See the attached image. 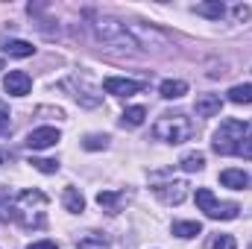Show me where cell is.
Returning <instances> with one entry per match:
<instances>
[{"mask_svg": "<svg viewBox=\"0 0 252 249\" xmlns=\"http://www.w3.org/2000/svg\"><path fill=\"white\" fill-rule=\"evenodd\" d=\"M196 132V126L190 121L188 115H182V112H176V115H161L156 126H153V135L158 138V141H164V144H185L190 135Z\"/></svg>", "mask_w": 252, "mask_h": 249, "instance_id": "cell-1", "label": "cell"}, {"mask_svg": "<svg viewBox=\"0 0 252 249\" xmlns=\"http://www.w3.org/2000/svg\"><path fill=\"white\" fill-rule=\"evenodd\" d=\"M244 138H247V124L229 118V121H223L220 129L214 132L211 147H214V153H220V156H235V153H238V144H241Z\"/></svg>", "mask_w": 252, "mask_h": 249, "instance_id": "cell-2", "label": "cell"}, {"mask_svg": "<svg viewBox=\"0 0 252 249\" xmlns=\"http://www.w3.org/2000/svg\"><path fill=\"white\" fill-rule=\"evenodd\" d=\"M94 32L103 38V41H112V44H129V47H135V41H132V35H129V30H126V24H121L118 18H109V15H94Z\"/></svg>", "mask_w": 252, "mask_h": 249, "instance_id": "cell-3", "label": "cell"}, {"mask_svg": "<svg viewBox=\"0 0 252 249\" xmlns=\"http://www.w3.org/2000/svg\"><path fill=\"white\" fill-rule=\"evenodd\" d=\"M196 205H199L211 220H235L238 211H241L235 202H217L208 187H199V190H196Z\"/></svg>", "mask_w": 252, "mask_h": 249, "instance_id": "cell-4", "label": "cell"}, {"mask_svg": "<svg viewBox=\"0 0 252 249\" xmlns=\"http://www.w3.org/2000/svg\"><path fill=\"white\" fill-rule=\"evenodd\" d=\"M126 30H129V35H132V41H135V47H144V50H150V47H164L167 44V35H161L158 30H153V27H147V24H126Z\"/></svg>", "mask_w": 252, "mask_h": 249, "instance_id": "cell-5", "label": "cell"}, {"mask_svg": "<svg viewBox=\"0 0 252 249\" xmlns=\"http://www.w3.org/2000/svg\"><path fill=\"white\" fill-rule=\"evenodd\" d=\"M59 138H62V135H59L56 126H38V129H32V132L27 135L24 144H27L30 150H47V147H56Z\"/></svg>", "mask_w": 252, "mask_h": 249, "instance_id": "cell-6", "label": "cell"}, {"mask_svg": "<svg viewBox=\"0 0 252 249\" xmlns=\"http://www.w3.org/2000/svg\"><path fill=\"white\" fill-rule=\"evenodd\" d=\"M3 88H6V94H12V97H27L30 88H32V79H30L27 70H9V73L3 76Z\"/></svg>", "mask_w": 252, "mask_h": 249, "instance_id": "cell-7", "label": "cell"}, {"mask_svg": "<svg viewBox=\"0 0 252 249\" xmlns=\"http://www.w3.org/2000/svg\"><path fill=\"white\" fill-rule=\"evenodd\" d=\"M103 88H106V94H115V97H132V94H138L144 85H141L138 79H126V76H109V79L103 82Z\"/></svg>", "mask_w": 252, "mask_h": 249, "instance_id": "cell-8", "label": "cell"}, {"mask_svg": "<svg viewBox=\"0 0 252 249\" xmlns=\"http://www.w3.org/2000/svg\"><path fill=\"white\" fill-rule=\"evenodd\" d=\"M156 196L164 202V205H179L185 196H188V185L185 182H164V185H156Z\"/></svg>", "mask_w": 252, "mask_h": 249, "instance_id": "cell-9", "label": "cell"}, {"mask_svg": "<svg viewBox=\"0 0 252 249\" xmlns=\"http://www.w3.org/2000/svg\"><path fill=\"white\" fill-rule=\"evenodd\" d=\"M193 109H196L199 118H214V115H220L223 100H220V94H199L196 103H193Z\"/></svg>", "mask_w": 252, "mask_h": 249, "instance_id": "cell-10", "label": "cell"}, {"mask_svg": "<svg viewBox=\"0 0 252 249\" xmlns=\"http://www.w3.org/2000/svg\"><path fill=\"white\" fill-rule=\"evenodd\" d=\"M158 91H161L164 100H179V97L188 94V82H185V79H164Z\"/></svg>", "mask_w": 252, "mask_h": 249, "instance_id": "cell-11", "label": "cell"}, {"mask_svg": "<svg viewBox=\"0 0 252 249\" xmlns=\"http://www.w3.org/2000/svg\"><path fill=\"white\" fill-rule=\"evenodd\" d=\"M62 202H64V208H67L70 214H82V211H85V196H82L76 187H64Z\"/></svg>", "mask_w": 252, "mask_h": 249, "instance_id": "cell-12", "label": "cell"}, {"mask_svg": "<svg viewBox=\"0 0 252 249\" xmlns=\"http://www.w3.org/2000/svg\"><path fill=\"white\" fill-rule=\"evenodd\" d=\"M173 235L182 238V241L196 238V235H202V223H196V220H179V223H173Z\"/></svg>", "mask_w": 252, "mask_h": 249, "instance_id": "cell-13", "label": "cell"}, {"mask_svg": "<svg viewBox=\"0 0 252 249\" xmlns=\"http://www.w3.org/2000/svg\"><path fill=\"white\" fill-rule=\"evenodd\" d=\"M220 182L226 187H235V190H244V187L250 185V176L244 173V170H223L220 173Z\"/></svg>", "mask_w": 252, "mask_h": 249, "instance_id": "cell-14", "label": "cell"}, {"mask_svg": "<svg viewBox=\"0 0 252 249\" xmlns=\"http://www.w3.org/2000/svg\"><path fill=\"white\" fill-rule=\"evenodd\" d=\"M179 167H182L185 173H199V170L205 167V156H202L199 150H193V153H185V156H182V161H179Z\"/></svg>", "mask_w": 252, "mask_h": 249, "instance_id": "cell-15", "label": "cell"}, {"mask_svg": "<svg viewBox=\"0 0 252 249\" xmlns=\"http://www.w3.org/2000/svg\"><path fill=\"white\" fill-rule=\"evenodd\" d=\"M6 53H9V56H15V59H27V56H32V53H35V47H32L30 41L12 38V41H6Z\"/></svg>", "mask_w": 252, "mask_h": 249, "instance_id": "cell-16", "label": "cell"}, {"mask_svg": "<svg viewBox=\"0 0 252 249\" xmlns=\"http://www.w3.org/2000/svg\"><path fill=\"white\" fill-rule=\"evenodd\" d=\"M97 202H100V208H109L115 214L121 208V202H124V193H118V190H100L97 193Z\"/></svg>", "mask_w": 252, "mask_h": 249, "instance_id": "cell-17", "label": "cell"}, {"mask_svg": "<svg viewBox=\"0 0 252 249\" xmlns=\"http://www.w3.org/2000/svg\"><path fill=\"white\" fill-rule=\"evenodd\" d=\"M144 118H147V109L144 106H132V109H126L124 115H121V124L129 126V129H135V126L144 124Z\"/></svg>", "mask_w": 252, "mask_h": 249, "instance_id": "cell-18", "label": "cell"}, {"mask_svg": "<svg viewBox=\"0 0 252 249\" xmlns=\"http://www.w3.org/2000/svg\"><path fill=\"white\" fill-rule=\"evenodd\" d=\"M196 15H205V18H211V21H220V18L226 15V6H223L220 0H211V3H199V6H196Z\"/></svg>", "mask_w": 252, "mask_h": 249, "instance_id": "cell-19", "label": "cell"}, {"mask_svg": "<svg viewBox=\"0 0 252 249\" xmlns=\"http://www.w3.org/2000/svg\"><path fill=\"white\" fill-rule=\"evenodd\" d=\"M76 247H79V249H109V241H106L103 235L88 232V235H82V238L76 241Z\"/></svg>", "mask_w": 252, "mask_h": 249, "instance_id": "cell-20", "label": "cell"}, {"mask_svg": "<svg viewBox=\"0 0 252 249\" xmlns=\"http://www.w3.org/2000/svg\"><path fill=\"white\" fill-rule=\"evenodd\" d=\"M229 100H232V103H252V82L235 85V88L229 91Z\"/></svg>", "mask_w": 252, "mask_h": 249, "instance_id": "cell-21", "label": "cell"}, {"mask_svg": "<svg viewBox=\"0 0 252 249\" xmlns=\"http://www.w3.org/2000/svg\"><path fill=\"white\" fill-rule=\"evenodd\" d=\"M30 164H32L38 173H56V170H59V161H53V158H30Z\"/></svg>", "mask_w": 252, "mask_h": 249, "instance_id": "cell-22", "label": "cell"}, {"mask_svg": "<svg viewBox=\"0 0 252 249\" xmlns=\"http://www.w3.org/2000/svg\"><path fill=\"white\" fill-rule=\"evenodd\" d=\"M82 147H85V150H106V147H109V138H106V135H88V138L82 141Z\"/></svg>", "mask_w": 252, "mask_h": 249, "instance_id": "cell-23", "label": "cell"}, {"mask_svg": "<svg viewBox=\"0 0 252 249\" xmlns=\"http://www.w3.org/2000/svg\"><path fill=\"white\" fill-rule=\"evenodd\" d=\"M235 247H238V244H235L232 235H220V238L211 241V249H235Z\"/></svg>", "mask_w": 252, "mask_h": 249, "instance_id": "cell-24", "label": "cell"}, {"mask_svg": "<svg viewBox=\"0 0 252 249\" xmlns=\"http://www.w3.org/2000/svg\"><path fill=\"white\" fill-rule=\"evenodd\" d=\"M235 156H244L247 161H252V135H250V138H244V141L238 144V153H235Z\"/></svg>", "mask_w": 252, "mask_h": 249, "instance_id": "cell-25", "label": "cell"}, {"mask_svg": "<svg viewBox=\"0 0 252 249\" xmlns=\"http://www.w3.org/2000/svg\"><path fill=\"white\" fill-rule=\"evenodd\" d=\"M0 135H9V115L3 106H0Z\"/></svg>", "mask_w": 252, "mask_h": 249, "instance_id": "cell-26", "label": "cell"}, {"mask_svg": "<svg viewBox=\"0 0 252 249\" xmlns=\"http://www.w3.org/2000/svg\"><path fill=\"white\" fill-rule=\"evenodd\" d=\"M27 249H56V241H35V244H30Z\"/></svg>", "mask_w": 252, "mask_h": 249, "instance_id": "cell-27", "label": "cell"}, {"mask_svg": "<svg viewBox=\"0 0 252 249\" xmlns=\"http://www.w3.org/2000/svg\"><path fill=\"white\" fill-rule=\"evenodd\" d=\"M235 15H238L241 21H250V18H252V9H250V6H238V9H235Z\"/></svg>", "mask_w": 252, "mask_h": 249, "instance_id": "cell-28", "label": "cell"}, {"mask_svg": "<svg viewBox=\"0 0 252 249\" xmlns=\"http://www.w3.org/2000/svg\"><path fill=\"white\" fill-rule=\"evenodd\" d=\"M0 70H3V56H0Z\"/></svg>", "mask_w": 252, "mask_h": 249, "instance_id": "cell-29", "label": "cell"}]
</instances>
